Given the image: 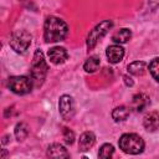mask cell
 Here are the masks:
<instances>
[{"label":"cell","instance_id":"cell-18","mask_svg":"<svg viewBox=\"0 0 159 159\" xmlns=\"http://www.w3.org/2000/svg\"><path fill=\"white\" fill-rule=\"evenodd\" d=\"M29 134V129L27 125L25 123H17L15 127V137L19 142H22Z\"/></svg>","mask_w":159,"mask_h":159},{"label":"cell","instance_id":"cell-16","mask_svg":"<svg viewBox=\"0 0 159 159\" xmlns=\"http://www.w3.org/2000/svg\"><path fill=\"white\" fill-rule=\"evenodd\" d=\"M128 116H129V109L124 106L116 107L112 112V118L114 119V122H123L128 118Z\"/></svg>","mask_w":159,"mask_h":159},{"label":"cell","instance_id":"cell-6","mask_svg":"<svg viewBox=\"0 0 159 159\" xmlns=\"http://www.w3.org/2000/svg\"><path fill=\"white\" fill-rule=\"evenodd\" d=\"M112 26H113V22H112L111 20H104V21L99 22V24H98L93 30H91V32L88 34V36H87V47H88L89 50H92V48L97 45L98 40H101V39L108 32V30H109Z\"/></svg>","mask_w":159,"mask_h":159},{"label":"cell","instance_id":"cell-2","mask_svg":"<svg viewBox=\"0 0 159 159\" xmlns=\"http://www.w3.org/2000/svg\"><path fill=\"white\" fill-rule=\"evenodd\" d=\"M47 71H48V66L45 61L42 51L36 50L31 62V77L36 86H40L43 82V80L46 78Z\"/></svg>","mask_w":159,"mask_h":159},{"label":"cell","instance_id":"cell-9","mask_svg":"<svg viewBox=\"0 0 159 159\" xmlns=\"http://www.w3.org/2000/svg\"><path fill=\"white\" fill-rule=\"evenodd\" d=\"M106 55L111 63H118L124 57V48L120 47L119 45H112L107 48Z\"/></svg>","mask_w":159,"mask_h":159},{"label":"cell","instance_id":"cell-3","mask_svg":"<svg viewBox=\"0 0 159 159\" xmlns=\"http://www.w3.org/2000/svg\"><path fill=\"white\" fill-rule=\"evenodd\" d=\"M119 148L127 154H140L144 150V140L134 133H125L119 138Z\"/></svg>","mask_w":159,"mask_h":159},{"label":"cell","instance_id":"cell-19","mask_svg":"<svg viewBox=\"0 0 159 159\" xmlns=\"http://www.w3.org/2000/svg\"><path fill=\"white\" fill-rule=\"evenodd\" d=\"M114 153V148L112 144H103L98 152V157L102 158V159H107V158H111Z\"/></svg>","mask_w":159,"mask_h":159},{"label":"cell","instance_id":"cell-23","mask_svg":"<svg viewBox=\"0 0 159 159\" xmlns=\"http://www.w3.org/2000/svg\"><path fill=\"white\" fill-rule=\"evenodd\" d=\"M5 157H6V150H5V149H2V154H1V159H5Z\"/></svg>","mask_w":159,"mask_h":159},{"label":"cell","instance_id":"cell-8","mask_svg":"<svg viewBox=\"0 0 159 159\" xmlns=\"http://www.w3.org/2000/svg\"><path fill=\"white\" fill-rule=\"evenodd\" d=\"M68 57V53L66 51L65 47H60V46H55L52 48L48 50V58L52 63L55 65H61L63 63Z\"/></svg>","mask_w":159,"mask_h":159},{"label":"cell","instance_id":"cell-14","mask_svg":"<svg viewBox=\"0 0 159 159\" xmlns=\"http://www.w3.org/2000/svg\"><path fill=\"white\" fill-rule=\"evenodd\" d=\"M130 37H132V31L127 27H123L112 36V40L117 43H125L130 40Z\"/></svg>","mask_w":159,"mask_h":159},{"label":"cell","instance_id":"cell-21","mask_svg":"<svg viewBox=\"0 0 159 159\" xmlns=\"http://www.w3.org/2000/svg\"><path fill=\"white\" fill-rule=\"evenodd\" d=\"M63 139L66 142V144H72L75 142V134L72 130H70L68 128H63Z\"/></svg>","mask_w":159,"mask_h":159},{"label":"cell","instance_id":"cell-15","mask_svg":"<svg viewBox=\"0 0 159 159\" xmlns=\"http://www.w3.org/2000/svg\"><path fill=\"white\" fill-rule=\"evenodd\" d=\"M147 70V63L143 61H134L130 65H128V72L134 76H142L144 75Z\"/></svg>","mask_w":159,"mask_h":159},{"label":"cell","instance_id":"cell-22","mask_svg":"<svg viewBox=\"0 0 159 159\" xmlns=\"http://www.w3.org/2000/svg\"><path fill=\"white\" fill-rule=\"evenodd\" d=\"M123 78H124V82H125V84H127V86H133V80H132L130 77L124 76Z\"/></svg>","mask_w":159,"mask_h":159},{"label":"cell","instance_id":"cell-11","mask_svg":"<svg viewBox=\"0 0 159 159\" xmlns=\"http://www.w3.org/2000/svg\"><path fill=\"white\" fill-rule=\"evenodd\" d=\"M96 143V137L92 132H84L81 134L80 140H78V148L81 152H87Z\"/></svg>","mask_w":159,"mask_h":159},{"label":"cell","instance_id":"cell-4","mask_svg":"<svg viewBox=\"0 0 159 159\" xmlns=\"http://www.w3.org/2000/svg\"><path fill=\"white\" fill-rule=\"evenodd\" d=\"M31 39H32V36L27 31H25V30H17V31H15L11 35L9 43H10V47L15 52H17V53H25L26 50L29 48V46L31 45Z\"/></svg>","mask_w":159,"mask_h":159},{"label":"cell","instance_id":"cell-13","mask_svg":"<svg viewBox=\"0 0 159 159\" xmlns=\"http://www.w3.org/2000/svg\"><path fill=\"white\" fill-rule=\"evenodd\" d=\"M47 157L50 158H68L70 157V153L67 152V149L58 144V143H53L51 144L48 148H47Z\"/></svg>","mask_w":159,"mask_h":159},{"label":"cell","instance_id":"cell-10","mask_svg":"<svg viewBox=\"0 0 159 159\" xmlns=\"http://www.w3.org/2000/svg\"><path fill=\"white\" fill-rule=\"evenodd\" d=\"M143 125L148 132H154L159 128V112L153 111L145 114L143 119Z\"/></svg>","mask_w":159,"mask_h":159},{"label":"cell","instance_id":"cell-20","mask_svg":"<svg viewBox=\"0 0 159 159\" xmlns=\"http://www.w3.org/2000/svg\"><path fill=\"white\" fill-rule=\"evenodd\" d=\"M149 72L155 78V81L159 82V58H153L149 63Z\"/></svg>","mask_w":159,"mask_h":159},{"label":"cell","instance_id":"cell-17","mask_svg":"<svg viewBox=\"0 0 159 159\" xmlns=\"http://www.w3.org/2000/svg\"><path fill=\"white\" fill-rule=\"evenodd\" d=\"M98 67H99V58H98L97 56H91V57H88V58L86 60L84 65H83L84 71L88 72V73L96 72V71L98 70Z\"/></svg>","mask_w":159,"mask_h":159},{"label":"cell","instance_id":"cell-7","mask_svg":"<svg viewBox=\"0 0 159 159\" xmlns=\"http://www.w3.org/2000/svg\"><path fill=\"white\" fill-rule=\"evenodd\" d=\"M58 109H60V114L68 119L72 117L73 114V101L72 97L68 94H63L60 97V102H58Z\"/></svg>","mask_w":159,"mask_h":159},{"label":"cell","instance_id":"cell-5","mask_svg":"<svg viewBox=\"0 0 159 159\" xmlns=\"http://www.w3.org/2000/svg\"><path fill=\"white\" fill-rule=\"evenodd\" d=\"M32 80L26 76H12L7 80V87L16 94H26L32 89Z\"/></svg>","mask_w":159,"mask_h":159},{"label":"cell","instance_id":"cell-1","mask_svg":"<svg viewBox=\"0 0 159 159\" xmlns=\"http://www.w3.org/2000/svg\"><path fill=\"white\" fill-rule=\"evenodd\" d=\"M68 34L67 24L56 16H48L43 24V37L46 42L62 41Z\"/></svg>","mask_w":159,"mask_h":159},{"label":"cell","instance_id":"cell-12","mask_svg":"<svg viewBox=\"0 0 159 159\" xmlns=\"http://www.w3.org/2000/svg\"><path fill=\"white\" fill-rule=\"evenodd\" d=\"M149 104V97L144 93H137L132 98V109L135 112H142L144 111Z\"/></svg>","mask_w":159,"mask_h":159}]
</instances>
